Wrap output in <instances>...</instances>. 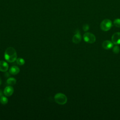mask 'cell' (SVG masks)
<instances>
[{"label": "cell", "instance_id": "6da1fadb", "mask_svg": "<svg viewBox=\"0 0 120 120\" xmlns=\"http://www.w3.org/2000/svg\"><path fill=\"white\" fill-rule=\"evenodd\" d=\"M5 59L8 62H13L17 59V53L15 50L12 47H8L4 53Z\"/></svg>", "mask_w": 120, "mask_h": 120}, {"label": "cell", "instance_id": "7a4b0ae2", "mask_svg": "<svg viewBox=\"0 0 120 120\" xmlns=\"http://www.w3.org/2000/svg\"><path fill=\"white\" fill-rule=\"evenodd\" d=\"M54 100L58 104L63 105L67 103V98L65 94L61 93H58L54 96Z\"/></svg>", "mask_w": 120, "mask_h": 120}, {"label": "cell", "instance_id": "3957f363", "mask_svg": "<svg viewBox=\"0 0 120 120\" xmlns=\"http://www.w3.org/2000/svg\"><path fill=\"white\" fill-rule=\"evenodd\" d=\"M112 21L109 19H105L103 20L101 22L100 29L104 31H107L112 28Z\"/></svg>", "mask_w": 120, "mask_h": 120}, {"label": "cell", "instance_id": "277c9868", "mask_svg": "<svg viewBox=\"0 0 120 120\" xmlns=\"http://www.w3.org/2000/svg\"><path fill=\"white\" fill-rule=\"evenodd\" d=\"M83 38L84 41L88 43L92 44L96 41V37L95 35L90 32H86L84 33Z\"/></svg>", "mask_w": 120, "mask_h": 120}, {"label": "cell", "instance_id": "5b68a950", "mask_svg": "<svg viewBox=\"0 0 120 120\" xmlns=\"http://www.w3.org/2000/svg\"><path fill=\"white\" fill-rule=\"evenodd\" d=\"M112 42L116 45L120 44V32H116L112 35Z\"/></svg>", "mask_w": 120, "mask_h": 120}, {"label": "cell", "instance_id": "8992f818", "mask_svg": "<svg viewBox=\"0 0 120 120\" xmlns=\"http://www.w3.org/2000/svg\"><path fill=\"white\" fill-rule=\"evenodd\" d=\"M13 92H14V89L10 85L7 86L4 89V91H3L4 95L7 97H9L11 96L13 94Z\"/></svg>", "mask_w": 120, "mask_h": 120}, {"label": "cell", "instance_id": "52a82bcc", "mask_svg": "<svg viewBox=\"0 0 120 120\" xmlns=\"http://www.w3.org/2000/svg\"><path fill=\"white\" fill-rule=\"evenodd\" d=\"M82 40V37L79 31H77L72 38V41L75 44L79 43Z\"/></svg>", "mask_w": 120, "mask_h": 120}, {"label": "cell", "instance_id": "ba28073f", "mask_svg": "<svg viewBox=\"0 0 120 120\" xmlns=\"http://www.w3.org/2000/svg\"><path fill=\"white\" fill-rule=\"evenodd\" d=\"M113 46V43L109 40H105L102 43L103 47L105 50H108L112 48Z\"/></svg>", "mask_w": 120, "mask_h": 120}, {"label": "cell", "instance_id": "9c48e42d", "mask_svg": "<svg viewBox=\"0 0 120 120\" xmlns=\"http://www.w3.org/2000/svg\"><path fill=\"white\" fill-rule=\"evenodd\" d=\"M8 69V65L5 61H0V71L6 72Z\"/></svg>", "mask_w": 120, "mask_h": 120}, {"label": "cell", "instance_id": "30bf717a", "mask_svg": "<svg viewBox=\"0 0 120 120\" xmlns=\"http://www.w3.org/2000/svg\"><path fill=\"white\" fill-rule=\"evenodd\" d=\"M20 72V68L16 66H13L10 67L9 70V73L13 75H17Z\"/></svg>", "mask_w": 120, "mask_h": 120}, {"label": "cell", "instance_id": "8fae6325", "mask_svg": "<svg viewBox=\"0 0 120 120\" xmlns=\"http://www.w3.org/2000/svg\"><path fill=\"white\" fill-rule=\"evenodd\" d=\"M16 80L15 78L10 77L8 78L7 80V83L9 85H14L16 83Z\"/></svg>", "mask_w": 120, "mask_h": 120}, {"label": "cell", "instance_id": "7c38bea8", "mask_svg": "<svg viewBox=\"0 0 120 120\" xmlns=\"http://www.w3.org/2000/svg\"><path fill=\"white\" fill-rule=\"evenodd\" d=\"M0 102L3 105H6L8 102V99L6 97L2 96L0 98Z\"/></svg>", "mask_w": 120, "mask_h": 120}, {"label": "cell", "instance_id": "4fadbf2b", "mask_svg": "<svg viewBox=\"0 0 120 120\" xmlns=\"http://www.w3.org/2000/svg\"><path fill=\"white\" fill-rule=\"evenodd\" d=\"M16 63L20 66H22L25 63V60L23 59L22 58H17L16 60Z\"/></svg>", "mask_w": 120, "mask_h": 120}, {"label": "cell", "instance_id": "5bb4252c", "mask_svg": "<svg viewBox=\"0 0 120 120\" xmlns=\"http://www.w3.org/2000/svg\"><path fill=\"white\" fill-rule=\"evenodd\" d=\"M113 24L116 27L120 28V18L115 19L113 21Z\"/></svg>", "mask_w": 120, "mask_h": 120}, {"label": "cell", "instance_id": "9a60e30c", "mask_svg": "<svg viewBox=\"0 0 120 120\" xmlns=\"http://www.w3.org/2000/svg\"><path fill=\"white\" fill-rule=\"evenodd\" d=\"M120 51V47L118 46V45H115L113 47L112 49V52H113V53H115V54H118Z\"/></svg>", "mask_w": 120, "mask_h": 120}, {"label": "cell", "instance_id": "2e32d148", "mask_svg": "<svg viewBox=\"0 0 120 120\" xmlns=\"http://www.w3.org/2000/svg\"><path fill=\"white\" fill-rule=\"evenodd\" d=\"M82 29H83V30L85 31H86L88 30L89 29V25L87 24H85L83 25V27H82Z\"/></svg>", "mask_w": 120, "mask_h": 120}, {"label": "cell", "instance_id": "e0dca14e", "mask_svg": "<svg viewBox=\"0 0 120 120\" xmlns=\"http://www.w3.org/2000/svg\"><path fill=\"white\" fill-rule=\"evenodd\" d=\"M5 75H7L6 77H8V76H9V75H10L9 74V73H7V72L6 73V74H5Z\"/></svg>", "mask_w": 120, "mask_h": 120}, {"label": "cell", "instance_id": "ac0fdd59", "mask_svg": "<svg viewBox=\"0 0 120 120\" xmlns=\"http://www.w3.org/2000/svg\"><path fill=\"white\" fill-rule=\"evenodd\" d=\"M2 96V91L0 90V97H1Z\"/></svg>", "mask_w": 120, "mask_h": 120}, {"label": "cell", "instance_id": "d6986e66", "mask_svg": "<svg viewBox=\"0 0 120 120\" xmlns=\"http://www.w3.org/2000/svg\"><path fill=\"white\" fill-rule=\"evenodd\" d=\"M1 79L0 78V85H1Z\"/></svg>", "mask_w": 120, "mask_h": 120}]
</instances>
